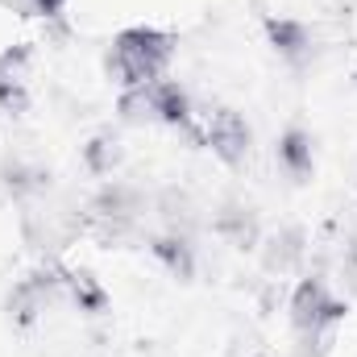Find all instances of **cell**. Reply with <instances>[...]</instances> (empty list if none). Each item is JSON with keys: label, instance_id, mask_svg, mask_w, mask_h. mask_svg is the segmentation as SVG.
<instances>
[{"label": "cell", "instance_id": "2", "mask_svg": "<svg viewBox=\"0 0 357 357\" xmlns=\"http://www.w3.org/2000/svg\"><path fill=\"white\" fill-rule=\"evenodd\" d=\"M175 59V38L167 29H154V25H129L112 38V54H108V67L116 71V79L125 84V91L146 88V84H158L167 75Z\"/></svg>", "mask_w": 357, "mask_h": 357}, {"label": "cell", "instance_id": "5", "mask_svg": "<svg viewBox=\"0 0 357 357\" xmlns=\"http://www.w3.org/2000/svg\"><path fill=\"white\" fill-rule=\"evenodd\" d=\"M142 220V195L125 183H108L96 199H91V229L104 241H116L125 233H133Z\"/></svg>", "mask_w": 357, "mask_h": 357}, {"label": "cell", "instance_id": "16", "mask_svg": "<svg viewBox=\"0 0 357 357\" xmlns=\"http://www.w3.org/2000/svg\"><path fill=\"white\" fill-rule=\"evenodd\" d=\"M33 17H59L63 8H67V0H21Z\"/></svg>", "mask_w": 357, "mask_h": 357}, {"label": "cell", "instance_id": "15", "mask_svg": "<svg viewBox=\"0 0 357 357\" xmlns=\"http://www.w3.org/2000/svg\"><path fill=\"white\" fill-rule=\"evenodd\" d=\"M84 154H88V167L96 175H112V167H116V158H121V150H116L112 137H96Z\"/></svg>", "mask_w": 357, "mask_h": 357}, {"label": "cell", "instance_id": "17", "mask_svg": "<svg viewBox=\"0 0 357 357\" xmlns=\"http://www.w3.org/2000/svg\"><path fill=\"white\" fill-rule=\"evenodd\" d=\"M345 278H349V287L357 291V237L345 245Z\"/></svg>", "mask_w": 357, "mask_h": 357}, {"label": "cell", "instance_id": "10", "mask_svg": "<svg viewBox=\"0 0 357 357\" xmlns=\"http://www.w3.org/2000/svg\"><path fill=\"white\" fill-rule=\"evenodd\" d=\"M150 254L171 270L175 278H191V274H195V245H191V237L178 233V229L158 233V237L150 241Z\"/></svg>", "mask_w": 357, "mask_h": 357}, {"label": "cell", "instance_id": "3", "mask_svg": "<svg viewBox=\"0 0 357 357\" xmlns=\"http://www.w3.org/2000/svg\"><path fill=\"white\" fill-rule=\"evenodd\" d=\"M121 112L129 121H158L171 129H191V96L175 79H158L121 96Z\"/></svg>", "mask_w": 357, "mask_h": 357}, {"label": "cell", "instance_id": "12", "mask_svg": "<svg viewBox=\"0 0 357 357\" xmlns=\"http://www.w3.org/2000/svg\"><path fill=\"white\" fill-rule=\"evenodd\" d=\"M303 254H307V237H303L299 229H282L278 237H270L266 241L262 262H266L270 274H291V270L303 262Z\"/></svg>", "mask_w": 357, "mask_h": 357}, {"label": "cell", "instance_id": "4", "mask_svg": "<svg viewBox=\"0 0 357 357\" xmlns=\"http://www.w3.org/2000/svg\"><path fill=\"white\" fill-rule=\"evenodd\" d=\"M59 299H67V282H63V266H42L25 274L13 291H8V316L21 328H33Z\"/></svg>", "mask_w": 357, "mask_h": 357}, {"label": "cell", "instance_id": "14", "mask_svg": "<svg viewBox=\"0 0 357 357\" xmlns=\"http://www.w3.org/2000/svg\"><path fill=\"white\" fill-rule=\"evenodd\" d=\"M46 171H38V167H25V162H13L8 171H4V187H8V195H17V199H25V195H38V191H46Z\"/></svg>", "mask_w": 357, "mask_h": 357}, {"label": "cell", "instance_id": "8", "mask_svg": "<svg viewBox=\"0 0 357 357\" xmlns=\"http://www.w3.org/2000/svg\"><path fill=\"white\" fill-rule=\"evenodd\" d=\"M212 229H216L229 245H237V250H254V245H258V237H262L258 212H254L250 204H225V208L216 212Z\"/></svg>", "mask_w": 357, "mask_h": 357}, {"label": "cell", "instance_id": "1", "mask_svg": "<svg viewBox=\"0 0 357 357\" xmlns=\"http://www.w3.org/2000/svg\"><path fill=\"white\" fill-rule=\"evenodd\" d=\"M345 299L316 274L299 278L291 291V328L299 341V357H328L337 328L345 320Z\"/></svg>", "mask_w": 357, "mask_h": 357}, {"label": "cell", "instance_id": "11", "mask_svg": "<svg viewBox=\"0 0 357 357\" xmlns=\"http://www.w3.org/2000/svg\"><path fill=\"white\" fill-rule=\"evenodd\" d=\"M274 154H278V167L295 178V183H303V178L316 171V150H312V137L303 129H287L278 137V150Z\"/></svg>", "mask_w": 357, "mask_h": 357}, {"label": "cell", "instance_id": "6", "mask_svg": "<svg viewBox=\"0 0 357 357\" xmlns=\"http://www.w3.org/2000/svg\"><path fill=\"white\" fill-rule=\"evenodd\" d=\"M208 146H212V154H216L225 167H241V162L250 158L254 133H250V125H245L241 112L216 108V112H208Z\"/></svg>", "mask_w": 357, "mask_h": 357}, {"label": "cell", "instance_id": "18", "mask_svg": "<svg viewBox=\"0 0 357 357\" xmlns=\"http://www.w3.org/2000/svg\"><path fill=\"white\" fill-rule=\"evenodd\" d=\"M258 357H266V354H258Z\"/></svg>", "mask_w": 357, "mask_h": 357}, {"label": "cell", "instance_id": "9", "mask_svg": "<svg viewBox=\"0 0 357 357\" xmlns=\"http://www.w3.org/2000/svg\"><path fill=\"white\" fill-rule=\"evenodd\" d=\"M25 59H29V50L25 46H13V50H4L0 54V108L4 112H25V104H29V96H25Z\"/></svg>", "mask_w": 357, "mask_h": 357}, {"label": "cell", "instance_id": "13", "mask_svg": "<svg viewBox=\"0 0 357 357\" xmlns=\"http://www.w3.org/2000/svg\"><path fill=\"white\" fill-rule=\"evenodd\" d=\"M63 282H67V299L79 307V312H104L108 307V291L100 287V278L91 274V270H63Z\"/></svg>", "mask_w": 357, "mask_h": 357}, {"label": "cell", "instance_id": "7", "mask_svg": "<svg viewBox=\"0 0 357 357\" xmlns=\"http://www.w3.org/2000/svg\"><path fill=\"white\" fill-rule=\"evenodd\" d=\"M266 33H270V46H274L291 67H303V63L312 59V50H316L312 29H307L303 21H295V17H270Z\"/></svg>", "mask_w": 357, "mask_h": 357}]
</instances>
